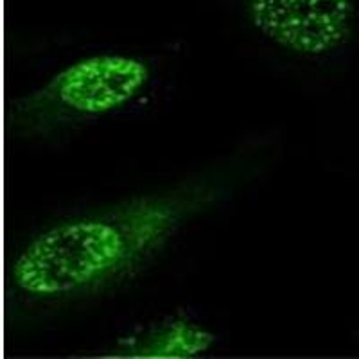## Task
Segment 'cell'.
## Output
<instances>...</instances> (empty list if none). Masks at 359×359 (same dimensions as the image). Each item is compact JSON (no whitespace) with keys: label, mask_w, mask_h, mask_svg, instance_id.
<instances>
[{"label":"cell","mask_w":359,"mask_h":359,"mask_svg":"<svg viewBox=\"0 0 359 359\" xmlns=\"http://www.w3.org/2000/svg\"><path fill=\"white\" fill-rule=\"evenodd\" d=\"M217 196L210 185H185L56 224L22 250L13 284L41 300L94 293L151 261Z\"/></svg>","instance_id":"6da1fadb"},{"label":"cell","mask_w":359,"mask_h":359,"mask_svg":"<svg viewBox=\"0 0 359 359\" xmlns=\"http://www.w3.org/2000/svg\"><path fill=\"white\" fill-rule=\"evenodd\" d=\"M151 67L130 54H99L72 63L15 102V126L43 133L114 114L144 94Z\"/></svg>","instance_id":"7a4b0ae2"},{"label":"cell","mask_w":359,"mask_h":359,"mask_svg":"<svg viewBox=\"0 0 359 359\" xmlns=\"http://www.w3.org/2000/svg\"><path fill=\"white\" fill-rule=\"evenodd\" d=\"M246 11L264 40L309 57L345 49L359 24L355 0H248Z\"/></svg>","instance_id":"3957f363"},{"label":"cell","mask_w":359,"mask_h":359,"mask_svg":"<svg viewBox=\"0 0 359 359\" xmlns=\"http://www.w3.org/2000/svg\"><path fill=\"white\" fill-rule=\"evenodd\" d=\"M216 343V336L187 320H172L133 336L124 354L140 358H192L203 354Z\"/></svg>","instance_id":"277c9868"}]
</instances>
